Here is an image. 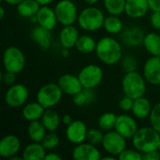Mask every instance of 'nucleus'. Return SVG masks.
I'll return each instance as SVG.
<instances>
[{
    "label": "nucleus",
    "mask_w": 160,
    "mask_h": 160,
    "mask_svg": "<svg viewBox=\"0 0 160 160\" xmlns=\"http://www.w3.org/2000/svg\"><path fill=\"white\" fill-rule=\"evenodd\" d=\"M96 54L99 61L108 66L120 62L123 57V51L118 40L112 37H103L98 41Z\"/></svg>",
    "instance_id": "obj_1"
},
{
    "label": "nucleus",
    "mask_w": 160,
    "mask_h": 160,
    "mask_svg": "<svg viewBox=\"0 0 160 160\" xmlns=\"http://www.w3.org/2000/svg\"><path fill=\"white\" fill-rule=\"evenodd\" d=\"M131 140L134 148L143 154L158 149L160 133L151 126L143 127L137 130Z\"/></svg>",
    "instance_id": "obj_2"
},
{
    "label": "nucleus",
    "mask_w": 160,
    "mask_h": 160,
    "mask_svg": "<svg viewBox=\"0 0 160 160\" xmlns=\"http://www.w3.org/2000/svg\"><path fill=\"white\" fill-rule=\"evenodd\" d=\"M104 20L105 16L100 8L95 6H88L79 13L77 22L82 30L95 32L103 27Z\"/></svg>",
    "instance_id": "obj_3"
},
{
    "label": "nucleus",
    "mask_w": 160,
    "mask_h": 160,
    "mask_svg": "<svg viewBox=\"0 0 160 160\" xmlns=\"http://www.w3.org/2000/svg\"><path fill=\"white\" fill-rule=\"evenodd\" d=\"M122 90L125 96L133 99L144 97L147 90L146 80L136 70L128 72L122 80Z\"/></svg>",
    "instance_id": "obj_4"
},
{
    "label": "nucleus",
    "mask_w": 160,
    "mask_h": 160,
    "mask_svg": "<svg viewBox=\"0 0 160 160\" xmlns=\"http://www.w3.org/2000/svg\"><path fill=\"white\" fill-rule=\"evenodd\" d=\"M63 95L64 93L58 83L49 82L42 85L38 89L36 98L37 101L45 109H52L61 101Z\"/></svg>",
    "instance_id": "obj_5"
},
{
    "label": "nucleus",
    "mask_w": 160,
    "mask_h": 160,
    "mask_svg": "<svg viewBox=\"0 0 160 160\" xmlns=\"http://www.w3.org/2000/svg\"><path fill=\"white\" fill-rule=\"evenodd\" d=\"M25 63L24 53L20 48L9 46L5 49L3 52V66L5 70L18 74L24 69Z\"/></svg>",
    "instance_id": "obj_6"
},
{
    "label": "nucleus",
    "mask_w": 160,
    "mask_h": 160,
    "mask_svg": "<svg viewBox=\"0 0 160 160\" xmlns=\"http://www.w3.org/2000/svg\"><path fill=\"white\" fill-rule=\"evenodd\" d=\"M57 21L63 26L73 25L78 20V9L73 0H60L54 7Z\"/></svg>",
    "instance_id": "obj_7"
},
{
    "label": "nucleus",
    "mask_w": 160,
    "mask_h": 160,
    "mask_svg": "<svg viewBox=\"0 0 160 160\" xmlns=\"http://www.w3.org/2000/svg\"><path fill=\"white\" fill-rule=\"evenodd\" d=\"M29 98V90L28 88L22 83H14L8 87L7 90L4 100L5 103L12 108L17 109L23 107Z\"/></svg>",
    "instance_id": "obj_8"
},
{
    "label": "nucleus",
    "mask_w": 160,
    "mask_h": 160,
    "mask_svg": "<svg viewBox=\"0 0 160 160\" xmlns=\"http://www.w3.org/2000/svg\"><path fill=\"white\" fill-rule=\"evenodd\" d=\"M78 77L83 88L95 89L102 82L104 72L99 66L90 64L81 69L78 74Z\"/></svg>",
    "instance_id": "obj_9"
},
{
    "label": "nucleus",
    "mask_w": 160,
    "mask_h": 160,
    "mask_svg": "<svg viewBox=\"0 0 160 160\" xmlns=\"http://www.w3.org/2000/svg\"><path fill=\"white\" fill-rule=\"evenodd\" d=\"M101 145L107 154L118 158L119 155L127 149V139L116 130H110L105 132Z\"/></svg>",
    "instance_id": "obj_10"
},
{
    "label": "nucleus",
    "mask_w": 160,
    "mask_h": 160,
    "mask_svg": "<svg viewBox=\"0 0 160 160\" xmlns=\"http://www.w3.org/2000/svg\"><path fill=\"white\" fill-rule=\"evenodd\" d=\"M87 132L88 128L84 122L81 120H74L71 124L67 126L66 138L70 143L77 145L86 141Z\"/></svg>",
    "instance_id": "obj_11"
},
{
    "label": "nucleus",
    "mask_w": 160,
    "mask_h": 160,
    "mask_svg": "<svg viewBox=\"0 0 160 160\" xmlns=\"http://www.w3.org/2000/svg\"><path fill=\"white\" fill-rule=\"evenodd\" d=\"M138 129L139 128L134 117L125 113L117 115L114 130L120 133L127 140L132 139Z\"/></svg>",
    "instance_id": "obj_12"
},
{
    "label": "nucleus",
    "mask_w": 160,
    "mask_h": 160,
    "mask_svg": "<svg viewBox=\"0 0 160 160\" xmlns=\"http://www.w3.org/2000/svg\"><path fill=\"white\" fill-rule=\"evenodd\" d=\"M101 158V153L97 145L88 142L77 144L72 151V158L75 160H99Z\"/></svg>",
    "instance_id": "obj_13"
},
{
    "label": "nucleus",
    "mask_w": 160,
    "mask_h": 160,
    "mask_svg": "<svg viewBox=\"0 0 160 160\" xmlns=\"http://www.w3.org/2000/svg\"><path fill=\"white\" fill-rule=\"evenodd\" d=\"M143 77L152 85L160 84V56H151L143 65Z\"/></svg>",
    "instance_id": "obj_14"
},
{
    "label": "nucleus",
    "mask_w": 160,
    "mask_h": 160,
    "mask_svg": "<svg viewBox=\"0 0 160 160\" xmlns=\"http://www.w3.org/2000/svg\"><path fill=\"white\" fill-rule=\"evenodd\" d=\"M20 149L21 141L16 135H6L0 141V157L3 158H11L12 157L18 155Z\"/></svg>",
    "instance_id": "obj_15"
},
{
    "label": "nucleus",
    "mask_w": 160,
    "mask_h": 160,
    "mask_svg": "<svg viewBox=\"0 0 160 160\" xmlns=\"http://www.w3.org/2000/svg\"><path fill=\"white\" fill-rule=\"evenodd\" d=\"M59 87L63 91L65 95L68 96H75L76 94L80 93L82 90H83V86L79 79L78 76H75L73 74H64L62 75L58 82H57Z\"/></svg>",
    "instance_id": "obj_16"
},
{
    "label": "nucleus",
    "mask_w": 160,
    "mask_h": 160,
    "mask_svg": "<svg viewBox=\"0 0 160 160\" xmlns=\"http://www.w3.org/2000/svg\"><path fill=\"white\" fill-rule=\"evenodd\" d=\"M144 33L142 28L139 26H129L126 29H123L121 32V40L122 42L129 47L134 48L142 44L144 39Z\"/></svg>",
    "instance_id": "obj_17"
},
{
    "label": "nucleus",
    "mask_w": 160,
    "mask_h": 160,
    "mask_svg": "<svg viewBox=\"0 0 160 160\" xmlns=\"http://www.w3.org/2000/svg\"><path fill=\"white\" fill-rule=\"evenodd\" d=\"M150 7L148 0H126L125 13L132 19H140L147 14Z\"/></svg>",
    "instance_id": "obj_18"
},
{
    "label": "nucleus",
    "mask_w": 160,
    "mask_h": 160,
    "mask_svg": "<svg viewBox=\"0 0 160 160\" xmlns=\"http://www.w3.org/2000/svg\"><path fill=\"white\" fill-rule=\"evenodd\" d=\"M37 22L38 25L50 31L53 30L58 22L54 8H52L49 6H41L37 13Z\"/></svg>",
    "instance_id": "obj_19"
},
{
    "label": "nucleus",
    "mask_w": 160,
    "mask_h": 160,
    "mask_svg": "<svg viewBox=\"0 0 160 160\" xmlns=\"http://www.w3.org/2000/svg\"><path fill=\"white\" fill-rule=\"evenodd\" d=\"M31 38L33 41L38 45V47L41 50H49L52 46V36L50 30L40 26L37 25L35 26L31 31Z\"/></svg>",
    "instance_id": "obj_20"
},
{
    "label": "nucleus",
    "mask_w": 160,
    "mask_h": 160,
    "mask_svg": "<svg viewBox=\"0 0 160 160\" xmlns=\"http://www.w3.org/2000/svg\"><path fill=\"white\" fill-rule=\"evenodd\" d=\"M79 37V31L74 25H67L62 28L59 35V39L62 47L69 50L75 47Z\"/></svg>",
    "instance_id": "obj_21"
},
{
    "label": "nucleus",
    "mask_w": 160,
    "mask_h": 160,
    "mask_svg": "<svg viewBox=\"0 0 160 160\" xmlns=\"http://www.w3.org/2000/svg\"><path fill=\"white\" fill-rule=\"evenodd\" d=\"M46 151L41 142H32L24 147L22 157L24 160H43L47 154Z\"/></svg>",
    "instance_id": "obj_22"
},
{
    "label": "nucleus",
    "mask_w": 160,
    "mask_h": 160,
    "mask_svg": "<svg viewBox=\"0 0 160 160\" xmlns=\"http://www.w3.org/2000/svg\"><path fill=\"white\" fill-rule=\"evenodd\" d=\"M45 110L46 109L41 104H39L38 101H35L25 104L22 107V114L26 121L32 122L36 120H40Z\"/></svg>",
    "instance_id": "obj_23"
},
{
    "label": "nucleus",
    "mask_w": 160,
    "mask_h": 160,
    "mask_svg": "<svg viewBox=\"0 0 160 160\" xmlns=\"http://www.w3.org/2000/svg\"><path fill=\"white\" fill-rule=\"evenodd\" d=\"M152 108L153 107H152L150 101L148 100V98L142 97V98L134 99V103H133L131 112L136 118L142 120V119H145L150 116Z\"/></svg>",
    "instance_id": "obj_24"
},
{
    "label": "nucleus",
    "mask_w": 160,
    "mask_h": 160,
    "mask_svg": "<svg viewBox=\"0 0 160 160\" xmlns=\"http://www.w3.org/2000/svg\"><path fill=\"white\" fill-rule=\"evenodd\" d=\"M40 121L42 122L48 132H55L58 129L62 119L54 110L46 109Z\"/></svg>",
    "instance_id": "obj_25"
},
{
    "label": "nucleus",
    "mask_w": 160,
    "mask_h": 160,
    "mask_svg": "<svg viewBox=\"0 0 160 160\" xmlns=\"http://www.w3.org/2000/svg\"><path fill=\"white\" fill-rule=\"evenodd\" d=\"M47 134V129L40 120L29 122L27 127L28 138L34 142H41Z\"/></svg>",
    "instance_id": "obj_26"
},
{
    "label": "nucleus",
    "mask_w": 160,
    "mask_h": 160,
    "mask_svg": "<svg viewBox=\"0 0 160 160\" xmlns=\"http://www.w3.org/2000/svg\"><path fill=\"white\" fill-rule=\"evenodd\" d=\"M40 4L37 0H23L17 6V11L23 18H31L38 12Z\"/></svg>",
    "instance_id": "obj_27"
},
{
    "label": "nucleus",
    "mask_w": 160,
    "mask_h": 160,
    "mask_svg": "<svg viewBox=\"0 0 160 160\" xmlns=\"http://www.w3.org/2000/svg\"><path fill=\"white\" fill-rule=\"evenodd\" d=\"M144 49L153 56H160V35L157 33H148L143 39Z\"/></svg>",
    "instance_id": "obj_28"
},
{
    "label": "nucleus",
    "mask_w": 160,
    "mask_h": 160,
    "mask_svg": "<svg viewBox=\"0 0 160 160\" xmlns=\"http://www.w3.org/2000/svg\"><path fill=\"white\" fill-rule=\"evenodd\" d=\"M97 44L98 42L94 38L89 35H82L79 37L75 48L82 53H91L96 51Z\"/></svg>",
    "instance_id": "obj_29"
},
{
    "label": "nucleus",
    "mask_w": 160,
    "mask_h": 160,
    "mask_svg": "<svg viewBox=\"0 0 160 160\" xmlns=\"http://www.w3.org/2000/svg\"><path fill=\"white\" fill-rule=\"evenodd\" d=\"M103 28L112 35H117L121 34V32L124 29L123 22L117 15H111L108 17H105Z\"/></svg>",
    "instance_id": "obj_30"
},
{
    "label": "nucleus",
    "mask_w": 160,
    "mask_h": 160,
    "mask_svg": "<svg viewBox=\"0 0 160 160\" xmlns=\"http://www.w3.org/2000/svg\"><path fill=\"white\" fill-rule=\"evenodd\" d=\"M95 99H96V94L94 92V89H88V88H83V90H82L80 93L72 97L73 103L76 106H80V107L93 103Z\"/></svg>",
    "instance_id": "obj_31"
},
{
    "label": "nucleus",
    "mask_w": 160,
    "mask_h": 160,
    "mask_svg": "<svg viewBox=\"0 0 160 160\" xmlns=\"http://www.w3.org/2000/svg\"><path fill=\"white\" fill-rule=\"evenodd\" d=\"M116 119H117V115L115 113L111 112H104L99 116L98 120V126L101 130L105 132L112 130L115 127Z\"/></svg>",
    "instance_id": "obj_32"
},
{
    "label": "nucleus",
    "mask_w": 160,
    "mask_h": 160,
    "mask_svg": "<svg viewBox=\"0 0 160 160\" xmlns=\"http://www.w3.org/2000/svg\"><path fill=\"white\" fill-rule=\"evenodd\" d=\"M104 8L111 15H121L125 12L126 0H103Z\"/></svg>",
    "instance_id": "obj_33"
},
{
    "label": "nucleus",
    "mask_w": 160,
    "mask_h": 160,
    "mask_svg": "<svg viewBox=\"0 0 160 160\" xmlns=\"http://www.w3.org/2000/svg\"><path fill=\"white\" fill-rule=\"evenodd\" d=\"M41 143L46 150L52 151L58 147L60 143V138L55 132H48Z\"/></svg>",
    "instance_id": "obj_34"
},
{
    "label": "nucleus",
    "mask_w": 160,
    "mask_h": 160,
    "mask_svg": "<svg viewBox=\"0 0 160 160\" xmlns=\"http://www.w3.org/2000/svg\"><path fill=\"white\" fill-rule=\"evenodd\" d=\"M104 138V133L103 130H101L99 128H90L88 129L87 132V137H86V141L94 145H98V144H101L102 141Z\"/></svg>",
    "instance_id": "obj_35"
},
{
    "label": "nucleus",
    "mask_w": 160,
    "mask_h": 160,
    "mask_svg": "<svg viewBox=\"0 0 160 160\" xmlns=\"http://www.w3.org/2000/svg\"><path fill=\"white\" fill-rule=\"evenodd\" d=\"M151 127H153L157 131L160 133V102L156 104L151 111L149 116Z\"/></svg>",
    "instance_id": "obj_36"
},
{
    "label": "nucleus",
    "mask_w": 160,
    "mask_h": 160,
    "mask_svg": "<svg viewBox=\"0 0 160 160\" xmlns=\"http://www.w3.org/2000/svg\"><path fill=\"white\" fill-rule=\"evenodd\" d=\"M120 160H142V153L137 149H125L118 157Z\"/></svg>",
    "instance_id": "obj_37"
},
{
    "label": "nucleus",
    "mask_w": 160,
    "mask_h": 160,
    "mask_svg": "<svg viewBox=\"0 0 160 160\" xmlns=\"http://www.w3.org/2000/svg\"><path fill=\"white\" fill-rule=\"evenodd\" d=\"M122 68L126 73L135 71L137 68V60L131 55L126 56L122 59Z\"/></svg>",
    "instance_id": "obj_38"
},
{
    "label": "nucleus",
    "mask_w": 160,
    "mask_h": 160,
    "mask_svg": "<svg viewBox=\"0 0 160 160\" xmlns=\"http://www.w3.org/2000/svg\"><path fill=\"white\" fill-rule=\"evenodd\" d=\"M1 81L5 85H12L16 82V74L10 71L5 70V72L2 73L1 75Z\"/></svg>",
    "instance_id": "obj_39"
},
{
    "label": "nucleus",
    "mask_w": 160,
    "mask_h": 160,
    "mask_svg": "<svg viewBox=\"0 0 160 160\" xmlns=\"http://www.w3.org/2000/svg\"><path fill=\"white\" fill-rule=\"evenodd\" d=\"M133 103H134V99L125 96L124 98H122V99L119 102V106L121 108L122 111L124 112H131L132 107H133Z\"/></svg>",
    "instance_id": "obj_40"
},
{
    "label": "nucleus",
    "mask_w": 160,
    "mask_h": 160,
    "mask_svg": "<svg viewBox=\"0 0 160 160\" xmlns=\"http://www.w3.org/2000/svg\"><path fill=\"white\" fill-rule=\"evenodd\" d=\"M150 22L153 28L160 30V11H152L150 16Z\"/></svg>",
    "instance_id": "obj_41"
},
{
    "label": "nucleus",
    "mask_w": 160,
    "mask_h": 160,
    "mask_svg": "<svg viewBox=\"0 0 160 160\" xmlns=\"http://www.w3.org/2000/svg\"><path fill=\"white\" fill-rule=\"evenodd\" d=\"M142 159L143 160H159L160 152L158 150H153L147 153L142 154Z\"/></svg>",
    "instance_id": "obj_42"
},
{
    "label": "nucleus",
    "mask_w": 160,
    "mask_h": 160,
    "mask_svg": "<svg viewBox=\"0 0 160 160\" xmlns=\"http://www.w3.org/2000/svg\"><path fill=\"white\" fill-rule=\"evenodd\" d=\"M150 10L160 11V0H148Z\"/></svg>",
    "instance_id": "obj_43"
},
{
    "label": "nucleus",
    "mask_w": 160,
    "mask_h": 160,
    "mask_svg": "<svg viewBox=\"0 0 160 160\" xmlns=\"http://www.w3.org/2000/svg\"><path fill=\"white\" fill-rule=\"evenodd\" d=\"M46 160H62V157H60L58 154L56 153H48L46 154L45 157Z\"/></svg>",
    "instance_id": "obj_44"
},
{
    "label": "nucleus",
    "mask_w": 160,
    "mask_h": 160,
    "mask_svg": "<svg viewBox=\"0 0 160 160\" xmlns=\"http://www.w3.org/2000/svg\"><path fill=\"white\" fill-rule=\"evenodd\" d=\"M61 119H62V123L66 126H68L69 124H71L73 122V119H72L71 115H69V114H64Z\"/></svg>",
    "instance_id": "obj_45"
},
{
    "label": "nucleus",
    "mask_w": 160,
    "mask_h": 160,
    "mask_svg": "<svg viewBox=\"0 0 160 160\" xmlns=\"http://www.w3.org/2000/svg\"><path fill=\"white\" fill-rule=\"evenodd\" d=\"M23 0H5V2L10 6H18L21 2H22Z\"/></svg>",
    "instance_id": "obj_46"
},
{
    "label": "nucleus",
    "mask_w": 160,
    "mask_h": 160,
    "mask_svg": "<svg viewBox=\"0 0 160 160\" xmlns=\"http://www.w3.org/2000/svg\"><path fill=\"white\" fill-rule=\"evenodd\" d=\"M40 6H49L50 4H52L54 0H37Z\"/></svg>",
    "instance_id": "obj_47"
},
{
    "label": "nucleus",
    "mask_w": 160,
    "mask_h": 160,
    "mask_svg": "<svg viewBox=\"0 0 160 160\" xmlns=\"http://www.w3.org/2000/svg\"><path fill=\"white\" fill-rule=\"evenodd\" d=\"M88 6H95L98 2V0H83Z\"/></svg>",
    "instance_id": "obj_48"
},
{
    "label": "nucleus",
    "mask_w": 160,
    "mask_h": 160,
    "mask_svg": "<svg viewBox=\"0 0 160 160\" xmlns=\"http://www.w3.org/2000/svg\"><path fill=\"white\" fill-rule=\"evenodd\" d=\"M101 159L103 160H115L116 159V157H114V156H112V155H110V156H106V157H103V158H101Z\"/></svg>",
    "instance_id": "obj_49"
},
{
    "label": "nucleus",
    "mask_w": 160,
    "mask_h": 160,
    "mask_svg": "<svg viewBox=\"0 0 160 160\" xmlns=\"http://www.w3.org/2000/svg\"><path fill=\"white\" fill-rule=\"evenodd\" d=\"M5 17V8L1 7L0 8V20H3Z\"/></svg>",
    "instance_id": "obj_50"
},
{
    "label": "nucleus",
    "mask_w": 160,
    "mask_h": 160,
    "mask_svg": "<svg viewBox=\"0 0 160 160\" xmlns=\"http://www.w3.org/2000/svg\"><path fill=\"white\" fill-rule=\"evenodd\" d=\"M23 159L22 158V157H18L17 155L16 156H14V157H12L11 158H9V160H22Z\"/></svg>",
    "instance_id": "obj_51"
},
{
    "label": "nucleus",
    "mask_w": 160,
    "mask_h": 160,
    "mask_svg": "<svg viewBox=\"0 0 160 160\" xmlns=\"http://www.w3.org/2000/svg\"><path fill=\"white\" fill-rule=\"evenodd\" d=\"M158 150L160 152V142H159V144H158Z\"/></svg>",
    "instance_id": "obj_52"
},
{
    "label": "nucleus",
    "mask_w": 160,
    "mask_h": 160,
    "mask_svg": "<svg viewBox=\"0 0 160 160\" xmlns=\"http://www.w3.org/2000/svg\"><path fill=\"white\" fill-rule=\"evenodd\" d=\"M0 1H1V2H4V1H5V0H0Z\"/></svg>",
    "instance_id": "obj_53"
},
{
    "label": "nucleus",
    "mask_w": 160,
    "mask_h": 160,
    "mask_svg": "<svg viewBox=\"0 0 160 160\" xmlns=\"http://www.w3.org/2000/svg\"><path fill=\"white\" fill-rule=\"evenodd\" d=\"M159 35H160V30H159Z\"/></svg>",
    "instance_id": "obj_54"
},
{
    "label": "nucleus",
    "mask_w": 160,
    "mask_h": 160,
    "mask_svg": "<svg viewBox=\"0 0 160 160\" xmlns=\"http://www.w3.org/2000/svg\"><path fill=\"white\" fill-rule=\"evenodd\" d=\"M73 1H75V0H73Z\"/></svg>",
    "instance_id": "obj_55"
}]
</instances>
